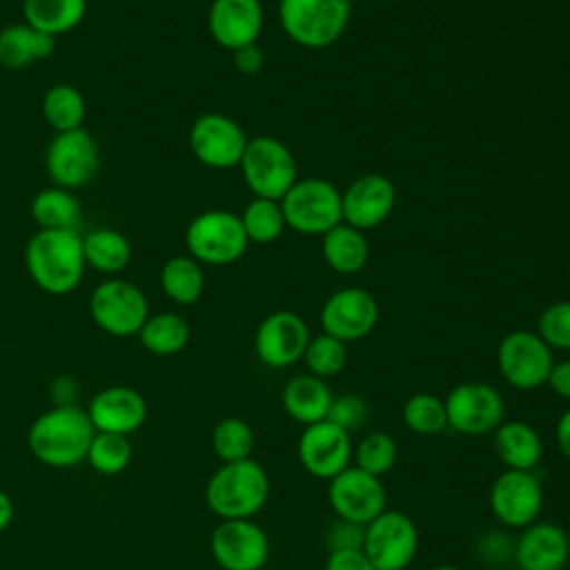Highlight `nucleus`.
<instances>
[{
	"mask_svg": "<svg viewBox=\"0 0 570 570\" xmlns=\"http://www.w3.org/2000/svg\"><path fill=\"white\" fill-rule=\"evenodd\" d=\"M24 267L42 292L53 296L73 292L87 269L82 234L78 229H38L24 245Z\"/></svg>",
	"mask_w": 570,
	"mask_h": 570,
	"instance_id": "f257e3e1",
	"label": "nucleus"
},
{
	"mask_svg": "<svg viewBox=\"0 0 570 570\" xmlns=\"http://www.w3.org/2000/svg\"><path fill=\"white\" fill-rule=\"evenodd\" d=\"M96 430L87 410L65 403L40 414L27 434L31 454L49 468H73L87 461Z\"/></svg>",
	"mask_w": 570,
	"mask_h": 570,
	"instance_id": "f03ea898",
	"label": "nucleus"
},
{
	"mask_svg": "<svg viewBox=\"0 0 570 570\" xmlns=\"http://www.w3.org/2000/svg\"><path fill=\"white\" fill-rule=\"evenodd\" d=\"M269 497V476L254 459L223 463L205 485V503L220 519H252Z\"/></svg>",
	"mask_w": 570,
	"mask_h": 570,
	"instance_id": "7ed1b4c3",
	"label": "nucleus"
},
{
	"mask_svg": "<svg viewBox=\"0 0 570 570\" xmlns=\"http://www.w3.org/2000/svg\"><path fill=\"white\" fill-rule=\"evenodd\" d=\"M352 0H278L285 36L303 49H327L347 29Z\"/></svg>",
	"mask_w": 570,
	"mask_h": 570,
	"instance_id": "20e7f679",
	"label": "nucleus"
},
{
	"mask_svg": "<svg viewBox=\"0 0 570 570\" xmlns=\"http://www.w3.org/2000/svg\"><path fill=\"white\" fill-rule=\"evenodd\" d=\"M247 236L240 216L227 209H207L196 214L185 229V247L200 265H232L247 252Z\"/></svg>",
	"mask_w": 570,
	"mask_h": 570,
	"instance_id": "39448f33",
	"label": "nucleus"
},
{
	"mask_svg": "<svg viewBox=\"0 0 570 570\" xmlns=\"http://www.w3.org/2000/svg\"><path fill=\"white\" fill-rule=\"evenodd\" d=\"M278 203L285 225L305 236H323L343 223L341 191L325 178H298Z\"/></svg>",
	"mask_w": 570,
	"mask_h": 570,
	"instance_id": "423d86ee",
	"label": "nucleus"
},
{
	"mask_svg": "<svg viewBox=\"0 0 570 570\" xmlns=\"http://www.w3.org/2000/svg\"><path fill=\"white\" fill-rule=\"evenodd\" d=\"M238 167L245 185L256 198L281 200L298 180L294 154L274 136L249 138Z\"/></svg>",
	"mask_w": 570,
	"mask_h": 570,
	"instance_id": "0eeeda50",
	"label": "nucleus"
},
{
	"mask_svg": "<svg viewBox=\"0 0 570 570\" xmlns=\"http://www.w3.org/2000/svg\"><path fill=\"white\" fill-rule=\"evenodd\" d=\"M89 314L91 321L111 336H138L149 316V303L136 283L109 276L94 287Z\"/></svg>",
	"mask_w": 570,
	"mask_h": 570,
	"instance_id": "6e6552de",
	"label": "nucleus"
},
{
	"mask_svg": "<svg viewBox=\"0 0 570 570\" xmlns=\"http://www.w3.org/2000/svg\"><path fill=\"white\" fill-rule=\"evenodd\" d=\"M554 365L552 350L530 330L508 332L497 347V367L503 381L517 390L530 392L548 383Z\"/></svg>",
	"mask_w": 570,
	"mask_h": 570,
	"instance_id": "1a4fd4ad",
	"label": "nucleus"
},
{
	"mask_svg": "<svg viewBox=\"0 0 570 570\" xmlns=\"http://www.w3.org/2000/svg\"><path fill=\"white\" fill-rule=\"evenodd\" d=\"M443 403L448 428L465 436L492 434L505 421V401L501 392L481 381L454 385Z\"/></svg>",
	"mask_w": 570,
	"mask_h": 570,
	"instance_id": "9d476101",
	"label": "nucleus"
},
{
	"mask_svg": "<svg viewBox=\"0 0 570 570\" xmlns=\"http://www.w3.org/2000/svg\"><path fill=\"white\" fill-rule=\"evenodd\" d=\"M419 550L414 521L399 510H383L365 525L363 552L374 570H405Z\"/></svg>",
	"mask_w": 570,
	"mask_h": 570,
	"instance_id": "9b49d317",
	"label": "nucleus"
},
{
	"mask_svg": "<svg viewBox=\"0 0 570 570\" xmlns=\"http://www.w3.org/2000/svg\"><path fill=\"white\" fill-rule=\"evenodd\" d=\"M100 154L96 138L85 129L56 134L45 151V169L49 180L62 189H80L96 176Z\"/></svg>",
	"mask_w": 570,
	"mask_h": 570,
	"instance_id": "f8f14e48",
	"label": "nucleus"
},
{
	"mask_svg": "<svg viewBox=\"0 0 570 570\" xmlns=\"http://www.w3.org/2000/svg\"><path fill=\"white\" fill-rule=\"evenodd\" d=\"M490 512L512 530L534 523L543 510V485L537 470H503L490 485Z\"/></svg>",
	"mask_w": 570,
	"mask_h": 570,
	"instance_id": "ddd939ff",
	"label": "nucleus"
},
{
	"mask_svg": "<svg viewBox=\"0 0 570 570\" xmlns=\"http://www.w3.org/2000/svg\"><path fill=\"white\" fill-rule=\"evenodd\" d=\"M247 140L249 138L245 129L232 116L218 111L200 114L187 134L189 151L194 158L212 169L238 167Z\"/></svg>",
	"mask_w": 570,
	"mask_h": 570,
	"instance_id": "4468645a",
	"label": "nucleus"
},
{
	"mask_svg": "<svg viewBox=\"0 0 570 570\" xmlns=\"http://www.w3.org/2000/svg\"><path fill=\"white\" fill-rule=\"evenodd\" d=\"M209 550L223 570H261L269 559V539L252 519H227L214 528Z\"/></svg>",
	"mask_w": 570,
	"mask_h": 570,
	"instance_id": "2eb2a0df",
	"label": "nucleus"
},
{
	"mask_svg": "<svg viewBox=\"0 0 570 570\" xmlns=\"http://www.w3.org/2000/svg\"><path fill=\"white\" fill-rule=\"evenodd\" d=\"M321 330L343 343H354L372 334L379 323V303L363 287H341L321 307Z\"/></svg>",
	"mask_w": 570,
	"mask_h": 570,
	"instance_id": "dca6fc26",
	"label": "nucleus"
},
{
	"mask_svg": "<svg viewBox=\"0 0 570 570\" xmlns=\"http://www.w3.org/2000/svg\"><path fill=\"white\" fill-rule=\"evenodd\" d=\"M312 334L303 316L289 309L267 314L254 334V352L261 363L283 370L303 358Z\"/></svg>",
	"mask_w": 570,
	"mask_h": 570,
	"instance_id": "f3484780",
	"label": "nucleus"
},
{
	"mask_svg": "<svg viewBox=\"0 0 570 570\" xmlns=\"http://www.w3.org/2000/svg\"><path fill=\"white\" fill-rule=\"evenodd\" d=\"M327 499L338 519L367 525L376 519L387 503L385 485L379 476L363 472L356 465L345 468L327 485Z\"/></svg>",
	"mask_w": 570,
	"mask_h": 570,
	"instance_id": "a211bd4d",
	"label": "nucleus"
},
{
	"mask_svg": "<svg viewBox=\"0 0 570 570\" xmlns=\"http://www.w3.org/2000/svg\"><path fill=\"white\" fill-rule=\"evenodd\" d=\"M352 450L354 443L350 432L330 421L305 425L296 443V454L303 470L325 481L334 479L338 472L352 465Z\"/></svg>",
	"mask_w": 570,
	"mask_h": 570,
	"instance_id": "6ab92c4d",
	"label": "nucleus"
},
{
	"mask_svg": "<svg viewBox=\"0 0 570 570\" xmlns=\"http://www.w3.org/2000/svg\"><path fill=\"white\" fill-rule=\"evenodd\" d=\"M396 203V189L383 174H363L341 191L343 223L367 232L387 220Z\"/></svg>",
	"mask_w": 570,
	"mask_h": 570,
	"instance_id": "aec40b11",
	"label": "nucleus"
},
{
	"mask_svg": "<svg viewBox=\"0 0 570 570\" xmlns=\"http://www.w3.org/2000/svg\"><path fill=\"white\" fill-rule=\"evenodd\" d=\"M263 24L261 0H212L207 11L209 36L227 51L254 45L263 33Z\"/></svg>",
	"mask_w": 570,
	"mask_h": 570,
	"instance_id": "412c9836",
	"label": "nucleus"
},
{
	"mask_svg": "<svg viewBox=\"0 0 570 570\" xmlns=\"http://www.w3.org/2000/svg\"><path fill=\"white\" fill-rule=\"evenodd\" d=\"M568 559L570 537L552 521L537 519L525 525L512 546V561L519 570H563Z\"/></svg>",
	"mask_w": 570,
	"mask_h": 570,
	"instance_id": "4be33fe9",
	"label": "nucleus"
},
{
	"mask_svg": "<svg viewBox=\"0 0 570 570\" xmlns=\"http://www.w3.org/2000/svg\"><path fill=\"white\" fill-rule=\"evenodd\" d=\"M87 414L96 432L129 436L145 423L147 401L134 387L111 385L91 399Z\"/></svg>",
	"mask_w": 570,
	"mask_h": 570,
	"instance_id": "5701e85b",
	"label": "nucleus"
},
{
	"mask_svg": "<svg viewBox=\"0 0 570 570\" xmlns=\"http://www.w3.org/2000/svg\"><path fill=\"white\" fill-rule=\"evenodd\" d=\"M332 396L334 394H332L327 381L307 372V374L292 376L283 385L281 405L292 421H296L301 425H312V423L325 421Z\"/></svg>",
	"mask_w": 570,
	"mask_h": 570,
	"instance_id": "b1692460",
	"label": "nucleus"
},
{
	"mask_svg": "<svg viewBox=\"0 0 570 570\" xmlns=\"http://www.w3.org/2000/svg\"><path fill=\"white\" fill-rule=\"evenodd\" d=\"M492 443L505 470H537L543 459V441L539 432L519 419L503 421L492 432Z\"/></svg>",
	"mask_w": 570,
	"mask_h": 570,
	"instance_id": "393cba45",
	"label": "nucleus"
},
{
	"mask_svg": "<svg viewBox=\"0 0 570 570\" xmlns=\"http://www.w3.org/2000/svg\"><path fill=\"white\" fill-rule=\"evenodd\" d=\"M53 51L56 38L29 27L27 22L0 29V67L4 69H27L33 62L47 60Z\"/></svg>",
	"mask_w": 570,
	"mask_h": 570,
	"instance_id": "a878e982",
	"label": "nucleus"
},
{
	"mask_svg": "<svg viewBox=\"0 0 570 570\" xmlns=\"http://www.w3.org/2000/svg\"><path fill=\"white\" fill-rule=\"evenodd\" d=\"M321 254L330 269L338 274H356L367 263L370 245L365 232L347 223H338L321 236Z\"/></svg>",
	"mask_w": 570,
	"mask_h": 570,
	"instance_id": "bb28decb",
	"label": "nucleus"
},
{
	"mask_svg": "<svg viewBox=\"0 0 570 570\" xmlns=\"http://www.w3.org/2000/svg\"><path fill=\"white\" fill-rule=\"evenodd\" d=\"M85 13L87 0H22V22L53 38L76 29Z\"/></svg>",
	"mask_w": 570,
	"mask_h": 570,
	"instance_id": "cd10ccee",
	"label": "nucleus"
},
{
	"mask_svg": "<svg viewBox=\"0 0 570 570\" xmlns=\"http://www.w3.org/2000/svg\"><path fill=\"white\" fill-rule=\"evenodd\" d=\"M82 254L87 267L114 276L129 265L131 243L118 229L96 227L82 236Z\"/></svg>",
	"mask_w": 570,
	"mask_h": 570,
	"instance_id": "c85d7f7f",
	"label": "nucleus"
},
{
	"mask_svg": "<svg viewBox=\"0 0 570 570\" xmlns=\"http://www.w3.org/2000/svg\"><path fill=\"white\" fill-rule=\"evenodd\" d=\"M163 294L176 305H194L205 292L203 265L189 254H178L165 261L158 276Z\"/></svg>",
	"mask_w": 570,
	"mask_h": 570,
	"instance_id": "c756f323",
	"label": "nucleus"
},
{
	"mask_svg": "<svg viewBox=\"0 0 570 570\" xmlns=\"http://www.w3.org/2000/svg\"><path fill=\"white\" fill-rule=\"evenodd\" d=\"M29 214L38 229H78L80 200L71 189L53 185L31 198Z\"/></svg>",
	"mask_w": 570,
	"mask_h": 570,
	"instance_id": "7c9ffc66",
	"label": "nucleus"
},
{
	"mask_svg": "<svg viewBox=\"0 0 570 570\" xmlns=\"http://www.w3.org/2000/svg\"><path fill=\"white\" fill-rule=\"evenodd\" d=\"M87 116V102L78 87L69 82L51 85L42 96V118L56 131L80 129Z\"/></svg>",
	"mask_w": 570,
	"mask_h": 570,
	"instance_id": "2f4dec72",
	"label": "nucleus"
},
{
	"mask_svg": "<svg viewBox=\"0 0 570 570\" xmlns=\"http://www.w3.org/2000/svg\"><path fill=\"white\" fill-rule=\"evenodd\" d=\"M142 347L156 356H171L189 343V323L174 312L149 314L138 332Z\"/></svg>",
	"mask_w": 570,
	"mask_h": 570,
	"instance_id": "473e14b6",
	"label": "nucleus"
},
{
	"mask_svg": "<svg viewBox=\"0 0 570 570\" xmlns=\"http://www.w3.org/2000/svg\"><path fill=\"white\" fill-rule=\"evenodd\" d=\"M240 223H243L247 240L256 243V245H269V243L278 240L281 234L287 229L281 203L272 200V198L254 196L245 205V209L240 214Z\"/></svg>",
	"mask_w": 570,
	"mask_h": 570,
	"instance_id": "72a5a7b5",
	"label": "nucleus"
},
{
	"mask_svg": "<svg viewBox=\"0 0 570 570\" xmlns=\"http://www.w3.org/2000/svg\"><path fill=\"white\" fill-rule=\"evenodd\" d=\"M254 443L252 425L238 416H225L212 430V450L223 463L252 459Z\"/></svg>",
	"mask_w": 570,
	"mask_h": 570,
	"instance_id": "f704fd0d",
	"label": "nucleus"
},
{
	"mask_svg": "<svg viewBox=\"0 0 570 570\" xmlns=\"http://www.w3.org/2000/svg\"><path fill=\"white\" fill-rule=\"evenodd\" d=\"M403 423L419 436H434L448 428L445 403L432 392H414L401 410Z\"/></svg>",
	"mask_w": 570,
	"mask_h": 570,
	"instance_id": "c9c22d12",
	"label": "nucleus"
},
{
	"mask_svg": "<svg viewBox=\"0 0 570 570\" xmlns=\"http://www.w3.org/2000/svg\"><path fill=\"white\" fill-rule=\"evenodd\" d=\"M396 459H399V445L394 436L379 430L361 436L352 450V461H354L352 465L379 479L394 468Z\"/></svg>",
	"mask_w": 570,
	"mask_h": 570,
	"instance_id": "e433bc0d",
	"label": "nucleus"
},
{
	"mask_svg": "<svg viewBox=\"0 0 570 570\" xmlns=\"http://www.w3.org/2000/svg\"><path fill=\"white\" fill-rule=\"evenodd\" d=\"M301 361L305 363L309 374L327 381L341 374L343 367L347 365V343L321 332L309 338Z\"/></svg>",
	"mask_w": 570,
	"mask_h": 570,
	"instance_id": "4c0bfd02",
	"label": "nucleus"
},
{
	"mask_svg": "<svg viewBox=\"0 0 570 570\" xmlns=\"http://www.w3.org/2000/svg\"><path fill=\"white\" fill-rule=\"evenodd\" d=\"M89 465L105 474L114 476L120 474L129 461H131V445L129 439L122 434H107V432H96L87 452Z\"/></svg>",
	"mask_w": 570,
	"mask_h": 570,
	"instance_id": "58836bf2",
	"label": "nucleus"
},
{
	"mask_svg": "<svg viewBox=\"0 0 570 570\" xmlns=\"http://www.w3.org/2000/svg\"><path fill=\"white\" fill-rule=\"evenodd\" d=\"M537 334L550 350L570 352V301L548 305L537 321Z\"/></svg>",
	"mask_w": 570,
	"mask_h": 570,
	"instance_id": "ea45409f",
	"label": "nucleus"
},
{
	"mask_svg": "<svg viewBox=\"0 0 570 570\" xmlns=\"http://www.w3.org/2000/svg\"><path fill=\"white\" fill-rule=\"evenodd\" d=\"M367 414H370V410H367L365 399L358 396V394L345 392V394H334L332 396L325 421L338 425L345 432H354L367 421Z\"/></svg>",
	"mask_w": 570,
	"mask_h": 570,
	"instance_id": "a19ab883",
	"label": "nucleus"
},
{
	"mask_svg": "<svg viewBox=\"0 0 570 570\" xmlns=\"http://www.w3.org/2000/svg\"><path fill=\"white\" fill-rule=\"evenodd\" d=\"M363 541H365V525L347 521V519H336L325 534V543H327L330 552L332 550H363Z\"/></svg>",
	"mask_w": 570,
	"mask_h": 570,
	"instance_id": "79ce46f5",
	"label": "nucleus"
},
{
	"mask_svg": "<svg viewBox=\"0 0 570 570\" xmlns=\"http://www.w3.org/2000/svg\"><path fill=\"white\" fill-rule=\"evenodd\" d=\"M512 546L514 541H510L505 537V532H499V530H492V532H483L476 541V554L483 563H490V566H499L508 559H512Z\"/></svg>",
	"mask_w": 570,
	"mask_h": 570,
	"instance_id": "37998d69",
	"label": "nucleus"
},
{
	"mask_svg": "<svg viewBox=\"0 0 570 570\" xmlns=\"http://www.w3.org/2000/svg\"><path fill=\"white\" fill-rule=\"evenodd\" d=\"M325 570H374L363 550H332L325 559Z\"/></svg>",
	"mask_w": 570,
	"mask_h": 570,
	"instance_id": "c03bdc74",
	"label": "nucleus"
},
{
	"mask_svg": "<svg viewBox=\"0 0 570 570\" xmlns=\"http://www.w3.org/2000/svg\"><path fill=\"white\" fill-rule=\"evenodd\" d=\"M232 60H234V67L236 71L245 73V76H254L263 69V62H265V56H263V49L254 42V45H245V47H238L232 51Z\"/></svg>",
	"mask_w": 570,
	"mask_h": 570,
	"instance_id": "a18cd8bd",
	"label": "nucleus"
},
{
	"mask_svg": "<svg viewBox=\"0 0 570 570\" xmlns=\"http://www.w3.org/2000/svg\"><path fill=\"white\" fill-rule=\"evenodd\" d=\"M546 385H548L559 399L570 401V358L554 361Z\"/></svg>",
	"mask_w": 570,
	"mask_h": 570,
	"instance_id": "49530a36",
	"label": "nucleus"
},
{
	"mask_svg": "<svg viewBox=\"0 0 570 570\" xmlns=\"http://www.w3.org/2000/svg\"><path fill=\"white\" fill-rule=\"evenodd\" d=\"M554 441L559 452L570 461V407L559 416L554 425Z\"/></svg>",
	"mask_w": 570,
	"mask_h": 570,
	"instance_id": "de8ad7c7",
	"label": "nucleus"
},
{
	"mask_svg": "<svg viewBox=\"0 0 570 570\" xmlns=\"http://www.w3.org/2000/svg\"><path fill=\"white\" fill-rule=\"evenodd\" d=\"M11 519H13V501L4 490H0V532L9 528Z\"/></svg>",
	"mask_w": 570,
	"mask_h": 570,
	"instance_id": "09e8293b",
	"label": "nucleus"
},
{
	"mask_svg": "<svg viewBox=\"0 0 570 570\" xmlns=\"http://www.w3.org/2000/svg\"><path fill=\"white\" fill-rule=\"evenodd\" d=\"M428 570H463V568H459V566H448V563H443V566H432V568H428Z\"/></svg>",
	"mask_w": 570,
	"mask_h": 570,
	"instance_id": "8fccbe9b",
	"label": "nucleus"
}]
</instances>
